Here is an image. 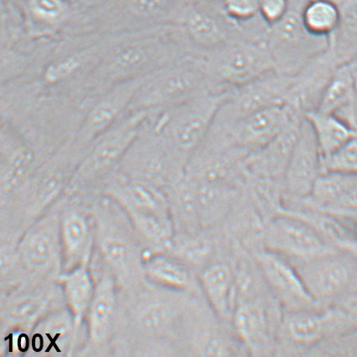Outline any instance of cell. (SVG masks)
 <instances>
[{"instance_id": "44", "label": "cell", "mask_w": 357, "mask_h": 357, "mask_svg": "<svg viewBox=\"0 0 357 357\" xmlns=\"http://www.w3.org/2000/svg\"><path fill=\"white\" fill-rule=\"evenodd\" d=\"M347 63L348 67L350 68L353 79H354L357 102V55L353 57V59Z\"/></svg>"}, {"instance_id": "20", "label": "cell", "mask_w": 357, "mask_h": 357, "mask_svg": "<svg viewBox=\"0 0 357 357\" xmlns=\"http://www.w3.org/2000/svg\"><path fill=\"white\" fill-rule=\"evenodd\" d=\"M264 248L285 258L294 266L336 250L309 223L287 212L266 224Z\"/></svg>"}, {"instance_id": "13", "label": "cell", "mask_w": 357, "mask_h": 357, "mask_svg": "<svg viewBox=\"0 0 357 357\" xmlns=\"http://www.w3.org/2000/svg\"><path fill=\"white\" fill-rule=\"evenodd\" d=\"M180 356H248L231 323L225 321L204 296L191 303L184 319Z\"/></svg>"}, {"instance_id": "30", "label": "cell", "mask_w": 357, "mask_h": 357, "mask_svg": "<svg viewBox=\"0 0 357 357\" xmlns=\"http://www.w3.org/2000/svg\"><path fill=\"white\" fill-rule=\"evenodd\" d=\"M185 176L194 188L201 231H220L239 198L242 188L200 181Z\"/></svg>"}, {"instance_id": "22", "label": "cell", "mask_w": 357, "mask_h": 357, "mask_svg": "<svg viewBox=\"0 0 357 357\" xmlns=\"http://www.w3.org/2000/svg\"><path fill=\"white\" fill-rule=\"evenodd\" d=\"M294 83V76L274 70L250 83L229 89L215 120L231 122L285 102Z\"/></svg>"}, {"instance_id": "6", "label": "cell", "mask_w": 357, "mask_h": 357, "mask_svg": "<svg viewBox=\"0 0 357 357\" xmlns=\"http://www.w3.org/2000/svg\"><path fill=\"white\" fill-rule=\"evenodd\" d=\"M147 112H127L94 141L77 166L65 195L89 199L101 195L137 137Z\"/></svg>"}, {"instance_id": "14", "label": "cell", "mask_w": 357, "mask_h": 357, "mask_svg": "<svg viewBox=\"0 0 357 357\" xmlns=\"http://www.w3.org/2000/svg\"><path fill=\"white\" fill-rule=\"evenodd\" d=\"M89 268L96 279V291L84 318L76 356H112L120 307V288L112 273L104 266L89 264Z\"/></svg>"}, {"instance_id": "11", "label": "cell", "mask_w": 357, "mask_h": 357, "mask_svg": "<svg viewBox=\"0 0 357 357\" xmlns=\"http://www.w3.org/2000/svg\"><path fill=\"white\" fill-rule=\"evenodd\" d=\"M64 305L59 278L23 283L0 291V337L30 335L45 316Z\"/></svg>"}, {"instance_id": "8", "label": "cell", "mask_w": 357, "mask_h": 357, "mask_svg": "<svg viewBox=\"0 0 357 357\" xmlns=\"http://www.w3.org/2000/svg\"><path fill=\"white\" fill-rule=\"evenodd\" d=\"M208 90L211 89L203 56L187 55L147 76L127 112L166 109Z\"/></svg>"}, {"instance_id": "23", "label": "cell", "mask_w": 357, "mask_h": 357, "mask_svg": "<svg viewBox=\"0 0 357 357\" xmlns=\"http://www.w3.org/2000/svg\"><path fill=\"white\" fill-rule=\"evenodd\" d=\"M303 113L288 102L259 110L231 122L215 121L222 127L236 145L256 151L262 149L282 132L289 123Z\"/></svg>"}, {"instance_id": "45", "label": "cell", "mask_w": 357, "mask_h": 357, "mask_svg": "<svg viewBox=\"0 0 357 357\" xmlns=\"http://www.w3.org/2000/svg\"><path fill=\"white\" fill-rule=\"evenodd\" d=\"M352 225V224H351ZM355 228H356V234H357V225H354Z\"/></svg>"}, {"instance_id": "17", "label": "cell", "mask_w": 357, "mask_h": 357, "mask_svg": "<svg viewBox=\"0 0 357 357\" xmlns=\"http://www.w3.org/2000/svg\"><path fill=\"white\" fill-rule=\"evenodd\" d=\"M266 43L275 68L289 76H296L330 49V38L312 34L303 24L302 15L289 11L273 24Z\"/></svg>"}, {"instance_id": "25", "label": "cell", "mask_w": 357, "mask_h": 357, "mask_svg": "<svg viewBox=\"0 0 357 357\" xmlns=\"http://www.w3.org/2000/svg\"><path fill=\"white\" fill-rule=\"evenodd\" d=\"M322 171V155L314 130L303 116L283 178L284 208L310 196Z\"/></svg>"}, {"instance_id": "37", "label": "cell", "mask_w": 357, "mask_h": 357, "mask_svg": "<svg viewBox=\"0 0 357 357\" xmlns=\"http://www.w3.org/2000/svg\"><path fill=\"white\" fill-rule=\"evenodd\" d=\"M303 116L314 130L322 158L333 153L357 135V129L335 114L314 109Z\"/></svg>"}, {"instance_id": "9", "label": "cell", "mask_w": 357, "mask_h": 357, "mask_svg": "<svg viewBox=\"0 0 357 357\" xmlns=\"http://www.w3.org/2000/svg\"><path fill=\"white\" fill-rule=\"evenodd\" d=\"M356 328L354 317L338 306L283 312L276 356H310L320 344Z\"/></svg>"}, {"instance_id": "40", "label": "cell", "mask_w": 357, "mask_h": 357, "mask_svg": "<svg viewBox=\"0 0 357 357\" xmlns=\"http://www.w3.org/2000/svg\"><path fill=\"white\" fill-rule=\"evenodd\" d=\"M30 9L36 17L47 22H56L64 12L61 0H31Z\"/></svg>"}, {"instance_id": "28", "label": "cell", "mask_w": 357, "mask_h": 357, "mask_svg": "<svg viewBox=\"0 0 357 357\" xmlns=\"http://www.w3.org/2000/svg\"><path fill=\"white\" fill-rule=\"evenodd\" d=\"M145 280L174 292L204 296L199 275L185 262L167 251H147Z\"/></svg>"}, {"instance_id": "7", "label": "cell", "mask_w": 357, "mask_h": 357, "mask_svg": "<svg viewBox=\"0 0 357 357\" xmlns=\"http://www.w3.org/2000/svg\"><path fill=\"white\" fill-rule=\"evenodd\" d=\"M227 92L212 90L178 105L147 113L174 158L185 167L213 125Z\"/></svg>"}, {"instance_id": "35", "label": "cell", "mask_w": 357, "mask_h": 357, "mask_svg": "<svg viewBox=\"0 0 357 357\" xmlns=\"http://www.w3.org/2000/svg\"><path fill=\"white\" fill-rule=\"evenodd\" d=\"M59 282L63 289L65 305L76 320L82 342V330L96 291V279L88 265L61 274Z\"/></svg>"}, {"instance_id": "43", "label": "cell", "mask_w": 357, "mask_h": 357, "mask_svg": "<svg viewBox=\"0 0 357 357\" xmlns=\"http://www.w3.org/2000/svg\"><path fill=\"white\" fill-rule=\"evenodd\" d=\"M166 2V0H131V6L139 15L153 16L163 10Z\"/></svg>"}, {"instance_id": "24", "label": "cell", "mask_w": 357, "mask_h": 357, "mask_svg": "<svg viewBox=\"0 0 357 357\" xmlns=\"http://www.w3.org/2000/svg\"><path fill=\"white\" fill-rule=\"evenodd\" d=\"M102 194L116 200L133 225L153 219L172 218L166 192L118 171L106 183Z\"/></svg>"}, {"instance_id": "10", "label": "cell", "mask_w": 357, "mask_h": 357, "mask_svg": "<svg viewBox=\"0 0 357 357\" xmlns=\"http://www.w3.org/2000/svg\"><path fill=\"white\" fill-rule=\"evenodd\" d=\"M203 59L209 89L216 92H227L276 70L266 40L229 39Z\"/></svg>"}, {"instance_id": "27", "label": "cell", "mask_w": 357, "mask_h": 357, "mask_svg": "<svg viewBox=\"0 0 357 357\" xmlns=\"http://www.w3.org/2000/svg\"><path fill=\"white\" fill-rule=\"evenodd\" d=\"M26 356L73 357L81 342L76 320L66 305L40 320L29 335Z\"/></svg>"}, {"instance_id": "33", "label": "cell", "mask_w": 357, "mask_h": 357, "mask_svg": "<svg viewBox=\"0 0 357 357\" xmlns=\"http://www.w3.org/2000/svg\"><path fill=\"white\" fill-rule=\"evenodd\" d=\"M316 110L333 114L357 129V102L354 79L347 63L332 75Z\"/></svg>"}, {"instance_id": "2", "label": "cell", "mask_w": 357, "mask_h": 357, "mask_svg": "<svg viewBox=\"0 0 357 357\" xmlns=\"http://www.w3.org/2000/svg\"><path fill=\"white\" fill-rule=\"evenodd\" d=\"M73 139L10 195L0 199V239L18 241L28 227L63 198L82 159Z\"/></svg>"}, {"instance_id": "36", "label": "cell", "mask_w": 357, "mask_h": 357, "mask_svg": "<svg viewBox=\"0 0 357 357\" xmlns=\"http://www.w3.org/2000/svg\"><path fill=\"white\" fill-rule=\"evenodd\" d=\"M242 188L266 222L284 211L282 180L264 175L245 174Z\"/></svg>"}, {"instance_id": "41", "label": "cell", "mask_w": 357, "mask_h": 357, "mask_svg": "<svg viewBox=\"0 0 357 357\" xmlns=\"http://www.w3.org/2000/svg\"><path fill=\"white\" fill-rule=\"evenodd\" d=\"M225 9L233 17L251 18L260 10V0H225Z\"/></svg>"}, {"instance_id": "15", "label": "cell", "mask_w": 357, "mask_h": 357, "mask_svg": "<svg viewBox=\"0 0 357 357\" xmlns=\"http://www.w3.org/2000/svg\"><path fill=\"white\" fill-rule=\"evenodd\" d=\"M320 307L337 306L357 295V254L334 250L294 266Z\"/></svg>"}, {"instance_id": "39", "label": "cell", "mask_w": 357, "mask_h": 357, "mask_svg": "<svg viewBox=\"0 0 357 357\" xmlns=\"http://www.w3.org/2000/svg\"><path fill=\"white\" fill-rule=\"evenodd\" d=\"M322 171L332 174H357V135L333 153L322 158Z\"/></svg>"}, {"instance_id": "26", "label": "cell", "mask_w": 357, "mask_h": 357, "mask_svg": "<svg viewBox=\"0 0 357 357\" xmlns=\"http://www.w3.org/2000/svg\"><path fill=\"white\" fill-rule=\"evenodd\" d=\"M252 252L260 265L271 294L280 303L283 311L320 309L291 262L265 248Z\"/></svg>"}, {"instance_id": "42", "label": "cell", "mask_w": 357, "mask_h": 357, "mask_svg": "<svg viewBox=\"0 0 357 357\" xmlns=\"http://www.w3.org/2000/svg\"><path fill=\"white\" fill-rule=\"evenodd\" d=\"M260 10L266 22L273 26L288 12V0H261Z\"/></svg>"}, {"instance_id": "34", "label": "cell", "mask_w": 357, "mask_h": 357, "mask_svg": "<svg viewBox=\"0 0 357 357\" xmlns=\"http://www.w3.org/2000/svg\"><path fill=\"white\" fill-rule=\"evenodd\" d=\"M309 223L331 248L357 254V234L354 225L331 213L307 208L286 209Z\"/></svg>"}, {"instance_id": "5", "label": "cell", "mask_w": 357, "mask_h": 357, "mask_svg": "<svg viewBox=\"0 0 357 357\" xmlns=\"http://www.w3.org/2000/svg\"><path fill=\"white\" fill-rule=\"evenodd\" d=\"M63 199L26 229L15 248H0V291L23 283L59 278L61 274L60 218Z\"/></svg>"}, {"instance_id": "32", "label": "cell", "mask_w": 357, "mask_h": 357, "mask_svg": "<svg viewBox=\"0 0 357 357\" xmlns=\"http://www.w3.org/2000/svg\"><path fill=\"white\" fill-rule=\"evenodd\" d=\"M204 297L213 311L225 321L231 323L235 310V279L229 256L213 261L199 273Z\"/></svg>"}, {"instance_id": "21", "label": "cell", "mask_w": 357, "mask_h": 357, "mask_svg": "<svg viewBox=\"0 0 357 357\" xmlns=\"http://www.w3.org/2000/svg\"><path fill=\"white\" fill-rule=\"evenodd\" d=\"M146 77L119 84L86 100L87 107L83 120L73 139V146L82 158L92 143L128 112L135 93Z\"/></svg>"}, {"instance_id": "3", "label": "cell", "mask_w": 357, "mask_h": 357, "mask_svg": "<svg viewBox=\"0 0 357 357\" xmlns=\"http://www.w3.org/2000/svg\"><path fill=\"white\" fill-rule=\"evenodd\" d=\"M94 219V248L90 264L112 273L121 291L145 281L146 249L128 215L105 195L89 198Z\"/></svg>"}, {"instance_id": "29", "label": "cell", "mask_w": 357, "mask_h": 357, "mask_svg": "<svg viewBox=\"0 0 357 357\" xmlns=\"http://www.w3.org/2000/svg\"><path fill=\"white\" fill-rule=\"evenodd\" d=\"M231 241L220 231L175 233L167 252L190 266L197 274L220 257L231 254Z\"/></svg>"}, {"instance_id": "31", "label": "cell", "mask_w": 357, "mask_h": 357, "mask_svg": "<svg viewBox=\"0 0 357 357\" xmlns=\"http://www.w3.org/2000/svg\"><path fill=\"white\" fill-rule=\"evenodd\" d=\"M303 116L289 125L261 149L253 151L246 160L245 174H257L282 180L296 143Z\"/></svg>"}, {"instance_id": "16", "label": "cell", "mask_w": 357, "mask_h": 357, "mask_svg": "<svg viewBox=\"0 0 357 357\" xmlns=\"http://www.w3.org/2000/svg\"><path fill=\"white\" fill-rule=\"evenodd\" d=\"M251 153L236 145L224 129L213 123L188 161L185 175L200 181L242 188L246 160Z\"/></svg>"}, {"instance_id": "1", "label": "cell", "mask_w": 357, "mask_h": 357, "mask_svg": "<svg viewBox=\"0 0 357 357\" xmlns=\"http://www.w3.org/2000/svg\"><path fill=\"white\" fill-rule=\"evenodd\" d=\"M195 297L146 280L133 289L120 290L112 356H179L184 319Z\"/></svg>"}, {"instance_id": "19", "label": "cell", "mask_w": 357, "mask_h": 357, "mask_svg": "<svg viewBox=\"0 0 357 357\" xmlns=\"http://www.w3.org/2000/svg\"><path fill=\"white\" fill-rule=\"evenodd\" d=\"M60 241L61 274L89 265L94 248V219L89 199L63 197Z\"/></svg>"}, {"instance_id": "12", "label": "cell", "mask_w": 357, "mask_h": 357, "mask_svg": "<svg viewBox=\"0 0 357 357\" xmlns=\"http://www.w3.org/2000/svg\"><path fill=\"white\" fill-rule=\"evenodd\" d=\"M117 171L153 184L166 192L185 174V167L171 154L147 116Z\"/></svg>"}, {"instance_id": "4", "label": "cell", "mask_w": 357, "mask_h": 357, "mask_svg": "<svg viewBox=\"0 0 357 357\" xmlns=\"http://www.w3.org/2000/svg\"><path fill=\"white\" fill-rule=\"evenodd\" d=\"M190 54L183 40L160 34L131 36L109 43L100 65L85 86L93 98L119 84L142 79Z\"/></svg>"}, {"instance_id": "18", "label": "cell", "mask_w": 357, "mask_h": 357, "mask_svg": "<svg viewBox=\"0 0 357 357\" xmlns=\"http://www.w3.org/2000/svg\"><path fill=\"white\" fill-rule=\"evenodd\" d=\"M283 312L273 295L236 306L231 324L248 356H276Z\"/></svg>"}, {"instance_id": "38", "label": "cell", "mask_w": 357, "mask_h": 357, "mask_svg": "<svg viewBox=\"0 0 357 357\" xmlns=\"http://www.w3.org/2000/svg\"><path fill=\"white\" fill-rule=\"evenodd\" d=\"M301 15L312 34L330 38L339 26L340 9L332 0H311Z\"/></svg>"}]
</instances>
